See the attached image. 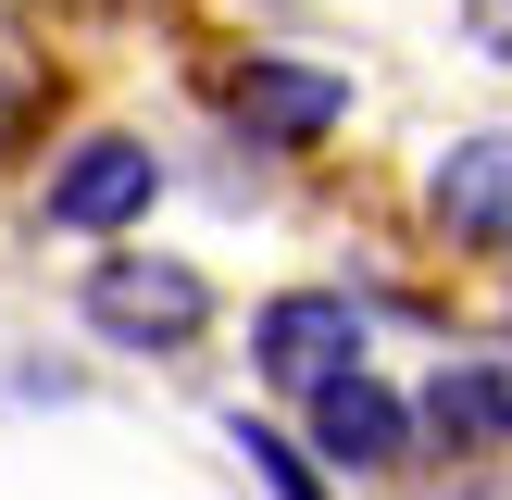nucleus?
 <instances>
[{
	"label": "nucleus",
	"instance_id": "nucleus-1",
	"mask_svg": "<svg viewBox=\"0 0 512 500\" xmlns=\"http://www.w3.org/2000/svg\"><path fill=\"white\" fill-rule=\"evenodd\" d=\"M75 338L100 350V363H200V350L225 338V288L188 263V250L163 238H125V250H88L63 288Z\"/></svg>",
	"mask_w": 512,
	"mask_h": 500
},
{
	"label": "nucleus",
	"instance_id": "nucleus-2",
	"mask_svg": "<svg viewBox=\"0 0 512 500\" xmlns=\"http://www.w3.org/2000/svg\"><path fill=\"white\" fill-rule=\"evenodd\" d=\"M175 200V150L150 138V125H75V138H50L38 188H25V238H63V250H125L150 238V213Z\"/></svg>",
	"mask_w": 512,
	"mask_h": 500
},
{
	"label": "nucleus",
	"instance_id": "nucleus-3",
	"mask_svg": "<svg viewBox=\"0 0 512 500\" xmlns=\"http://www.w3.org/2000/svg\"><path fill=\"white\" fill-rule=\"evenodd\" d=\"M213 125L250 163H313V150H338L350 125H363V75L325 63V50L250 38V50H225V75H213Z\"/></svg>",
	"mask_w": 512,
	"mask_h": 500
},
{
	"label": "nucleus",
	"instance_id": "nucleus-4",
	"mask_svg": "<svg viewBox=\"0 0 512 500\" xmlns=\"http://www.w3.org/2000/svg\"><path fill=\"white\" fill-rule=\"evenodd\" d=\"M238 363H250V388H263L275 413H300L313 388H338V375H363V363H375V313L338 288V275H288V288L250 300Z\"/></svg>",
	"mask_w": 512,
	"mask_h": 500
},
{
	"label": "nucleus",
	"instance_id": "nucleus-5",
	"mask_svg": "<svg viewBox=\"0 0 512 500\" xmlns=\"http://www.w3.org/2000/svg\"><path fill=\"white\" fill-rule=\"evenodd\" d=\"M413 238L438 263L512 275V125H463L413 163Z\"/></svg>",
	"mask_w": 512,
	"mask_h": 500
},
{
	"label": "nucleus",
	"instance_id": "nucleus-6",
	"mask_svg": "<svg viewBox=\"0 0 512 500\" xmlns=\"http://www.w3.org/2000/svg\"><path fill=\"white\" fill-rule=\"evenodd\" d=\"M288 425L313 438V463L338 475V488H400V475L425 463V413H413V375H388V363H363V375H338V388H313Z\"/></svg>",
	"mask_w": 512,
	"mask_h": 500
},
{
	"label": "nucleus",
	"instance_id": "nucleus-7",
	"mask_svg": "<svg viewBox=\"0 0 512 500\" xmlns=\"http://www.w3.org/2000/svg\"><path fill=\"white\" fill-rule=\"evenodd\" d=\"M225 450H238V475H250L263 500H350L338 475L313 463V438L275 413V400H263V413H250V400H225Z\"/></svg>",
	"mask_w": 512,
	"mask_h": 500
},
{
	"label": "nucleus",
	"instance_id": "nucleus-8",
	"mask_svg": "<svg viewBox=\"0 0 512 500\" xmlns=\"http://www.w3.org/2000/svg\"><path fill=\"white\" fill-rule=\"evenodd\" d=\"M0 400H13V413H75V400H88V363H75V350H13V363H0Z\"/></svg>",
	"mask_w": 512,
	"mask_h": 500
},
{
	"label": "nucleus",
	"instance_id": "nucleus-9",
	"mask_svg": "<svg viewBox=\"0 0 512 500\" xmlns=\"http://www.w3.org/2000/svg\"><path fill=\"white\" fill-rule=\"evenodd\" d=\"M38 138H50V75L25 63V50H0V175H13Z\"/></svg>",
	"mask_w": 512,
	"mask_h": 500
},
{
	"label": "nucleus",
	"instance_id": "nucleus-10",
	"mask_svg": "<svg viewBox=\"0 0 512 500\" xmlns=\"http://www.w3.org/2000/svg\"><path fill=\"white\" fill-rule=\"evenodd\" d=\"M463 50L512 75V0H463Z\"/></svg>",
	"mask_w": 512,
	"mask_h": 500
},
{
	"label": "nucleus",
	"instance_id": "nucleus-11",
	"mask_svg": "<svg viewBox=\"0 0 512 500\" xmlns=\"http://www.w3.org/2000/svg\"><path fill=\"white\" fill-rule=\"evenodd\" d=\"M500 350H512V313H500Z\"/></svg>",
	"mask_w": 512,
	"mask_h": 500
}]
</instances>
